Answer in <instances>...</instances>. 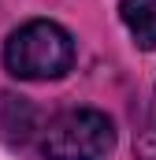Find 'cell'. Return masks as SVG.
<instances>
[{"instance_id":"cell-1","label":"cell","mask_w":156,"mask_h":160,"mask_svg":"<svg viewBox=\"0 0 156 160\" xmlns=\"http://www.w3.org/2000/svg\"><path fill=\"white\" fill-rule=\"evenodd\" d=\"M4 67L22 82L63 78L75 67V38L52 19H30L4 41Z\"/></svg>"},{"instance_id":"cell-2","label":"cell","mask_w":156,"mask_h":160,"mask_svg":"<svg viewBox=\"0 0 156 160\" xmlns=\"http://www.w3.org/2000/svg\"><path fill=\"white\" fill-rule=\"evenodd\" d=\"M115 153V127L97 108L63 112L41 138L45 160H112Z\"/></svg>"},{"instance_id":"cell-3","label":"cell","mask_w":156,"mask_h":160,"mask_svg":"<svg viewBox=\"0 0 156 160\" xmlns=\"http://www.w3.org/2000/svg\"><path fill=\"white\" fill-rule=\"evenodd\" d=\"M119 19L138 48H156V0H119Z\"/></svg>"},{"instance_id":"cell-4","label":"cell","mask_w":156,"mask_h":160,"mask_svg":"<svg viewBox=\"0 0 156 160\" xmlns=\"http://www.w3.org/2000/svg\"><path fill=\"white\" fill-rule=\"evenodd\" d=\"M134 157L138 160H156V89H153V97H149V112H145V123H141Z\"/></svg>"}]
</instances>
